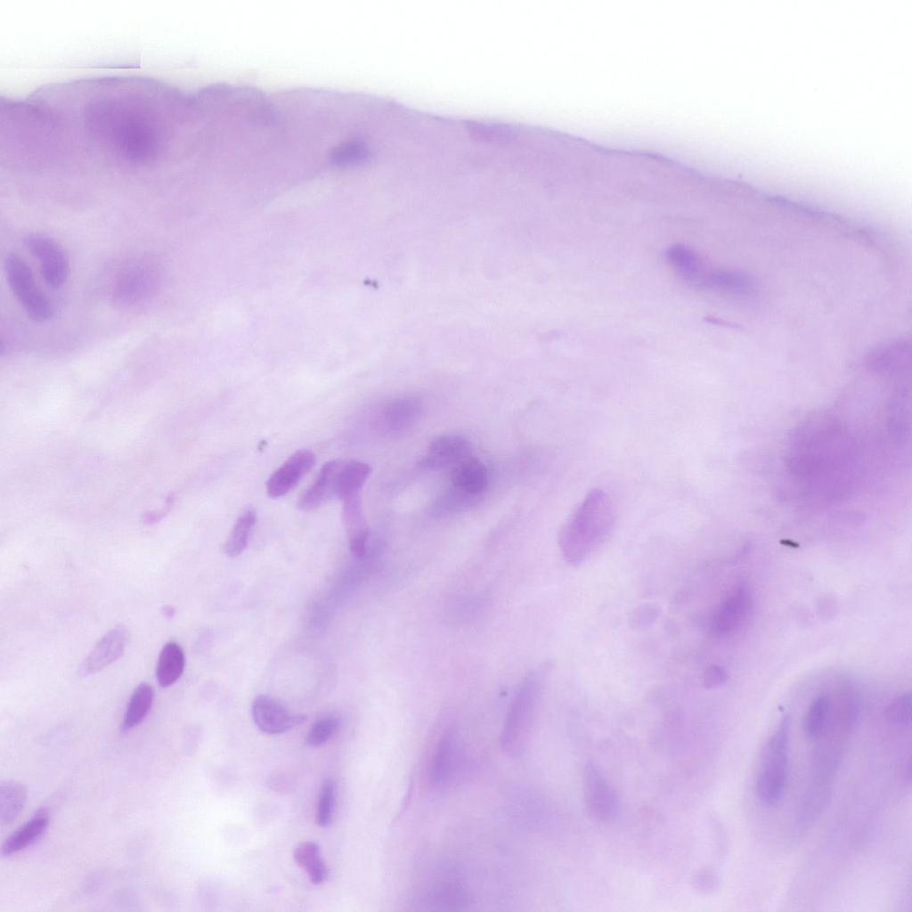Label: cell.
I'll return each mask as SVG.
<instances>
[{
    "label": "cell",
    "instance_id": "cell-1",
    "mask_svg": "<svg viewBox=\"0 0 912 912\" xmlns=\"http://www.w3.org/2000/svg\"><path fill=\"white\" fill-rule=\"evenodd\" d=\"M787 450L788 469L811 499L835 501L853 485L856 444L835 416L817 412L806 418L790 436Z\"/></svg>",
    "mask_w": 912,
    "mask_h": 912
},
{
    "label": "cell",
    "instance_id": "cell-2",
    "mask_svg": "<svg viewBox=\"0 0 912 912\" xmlns=\"http://www.w3.org/2000/svg\"><path fill=\"white\" fill-rule=\"evenodd\" d=\"M614 525L609 496L593 488L559 528L558 542L565 559L573 566L582 564L607 538Z\"/></svg>",
    "mask_w": 912,
    "mask_h": 912
},
{
    "label": "cell",
    "instance_id": "cell-3",
    "mask_svg": "<svg viewBox=\"0 0 912 912\" xmlns=\"http://www.w3.org/2000/svg\"><path fill=\"white\" fill-rule=\"evenodd\" d=\"M542 681V672L534 670L522 680L507 713L501 746L505 753L517 755L525 747L532 728Z\"/></svg>",
    "mask_w": 912,
    "mask_h": 912
},
{
    "label": "cell",
    "instance_id": "cell-4",
    "mask_svg": "<svg viewBox=\"0 0 912 912\" xmlns=\"http://www.w3.org/2000/svg\"><path fill=\"white\" fill-rule=\"evenodd\" d=\"M790 717L785 716L763 746L756 780L759 800L773 805L780 799L786 780Z\"/></svg>",
    "mask_w": 912,
    "mask_h": 912
},
{
    "label": "cell",
    "instance_id": "cell-5",
    "mask_svg": "<svg viewBox=\"0 0 912 912\" xmlns=\"http://www.w3.org/2000/svg\"><path fill=\"white\" fill-rule=\"evenodd\" d=\"M7 282L28 316L35 322H45L54 314V306L48 296L37 286L30 266L15 252L4 260Z\"/></svg>",
    "mask_w": 912,
    "mask_h": 912
},
{
    "label": "cell",
    "instance_id": "cell-6",
    "mask_svg": "<svg viewBox=\"0 0 912 912\" xmlns=\"http://www.w3.org/2000/svg\"><path fill=\"white\" fill-rule=\"evenodd\" d=\"M582 786L585 810L590 818L599 823L614 820L620 810L618 794L594 762H587L582 773Z\"/></svg>",
    "mask_w": 912,
    "mask_h": 912
},
{
    "label": "cell",
    "instance_id": "cell-7",
    "mask_svg": "<svg viewBox=\"0 0 912 912\" xmlns=\"http://www.w3.org/2000/svg\"><path fill=\"white\" fill-rule=\"evenodd\" d=\"M23 243L37 260L42 278L46 285L59 289L67 281L69 262L61 245L54 239L41 233H29Z\"/></svg>",
    "mask_w": 912,
    "mask_h": 912
},
{
    "label": "cell",
    "instance_id": "cell-8",
    "mask_svg": "<svg viewBox=\"0 0 912 912\" xmlns=\"http://www.w3.org/2000/svg\"><path fill=\"white\" fill-rule=\"evenodd\" d=\"M251 713L256 726L270 735L286 732L306 719L305 715L289 711L282 703L268 695L255 697Z\"/></svg>",
    "mask_w": 912,
    "mask_h": 912
},
{
    "label": "cell",
    "instance_id": "cell-9",
    "mask_svg": "<svg viewBox=\"0 0 912 912\" xmlns=\"http://www.w3.org/2000/svg\"><path fill=\"white\" fill-rule=\"evenodd\" d=\"M128 637L127 629L123 625H117L109 630L81 662L77 675L82 678L89 677L116 662L123 656Z\"/></svg>",
    "mask_w": 912,
    "mask_h": 912
},
{
    "label": "cell",
    "instance_id": "cell-10",
    "mask_svg": "<svg viewBox=\"0 0 912 912\" xmlns=\"http://www.w3.org/2000/svg\"><path fill=\"white\" fill-rule=\"evenodd\" d=\"M472 455L471 444L460 435H441L429 444L428 452L417 461L425 469L452 468Z\"/></svg>",
    "mask_w": 912,
    "mask_h": 912
},
{
    "label": "cell",
    "instance_id": "cell-11",
    "mask_svg": "<svg viewBox=\"0 0 912 912\" xmlns=\"http://www.w3.org/2000/svg\"><path fill=\"white\" fill-rule=\"evenodd\" d=\"M315 455L301 449L290 455L266 482V493L271 498H279L290 492L314 468Z\"/></svg>",
    "mask_w": 912,
    "mask_h": 912
},
{
    "label": "cell",
    "instance_id": "cell-12",
    "mask_svg": "<svg viewBox=\"0 0 912 912\" xmlns=\"http://www.w3.org/2000/svg\"><path fill=\"white\" fill-rule=\"evenodd\" d=\"M752 597L744 584L737 586L712 615L710 629L716 635L727 634L745 620L752 609Z\"/></svg>",
    "mask_w": 912,
    "mask_h": 912
},
{
    "label": "cell",
    "instance_id": "cell-13",
    "mask_svg": "<svg viewBox=\"0 0 912 912\" xmlns=\"http://www.w3.org/2000/svg\"><path fill=\"white\" fill-rule=\"evenodd\" d=\"M344 461L333 460L326 462L314 483L299 496L297 507L304 511H312L332 497H336L338 475Z\"/></svg>",
    "mask_w": 912,
    "mask_h": 912
},
{
    "label": "cell",
    "instance_id": "cell-14",
    "mask_svg": "<svg viewBox=\"0 0 912 912\" xmlns=\"http://www.w3.org/2000/svg\"><path fill=\"white\" fill-rule=\"evenodd\" d=\"M342 519L347 533L349 550L357 559H362L367 551L369 528L364 518L359 495L343 501Z\"/></svg>",
    "mask_w": 912,
    "mask_h": 912
},
{
    "label": "cell",
    "instance_id": "cell-15",
    "mask_svg": "<svg viewBox=\"0 0 912 912\" xmlns=\"http://www.w3.org/2000/svg\"><path fill=\"white\" fill-rule=\"evenodd\" d=\"M456 737L452 729L441 735L433 753L430 765V780L436 786L446 785L456 766Z\"/></svg>",
    "mask_w": 912,
    "mask_h": 912
},
{
    "label": "cell",
    "instance_id": "cell-16",
    "mask_svg": "<svg viewBox=\"0 0 912 912\" xmlns=\"http://www.w3.org/2000/svg\"><path fill=\"white\" fill-rule=\"evenodd\" d=\"M153 283V276L147 266L133 265L118 280L114 297L118 304L134 305L146 297Z\"/></svg>",
    "mask_w": 912,
    "mask_h": 912
},
{
    "label": "cell",
    "instance_id": "cell-17",
    "mask_svg": "<svg viewBox=\"0 0 912 912\" xmlns=\"http://www.w3.org/2000/svg\"><path fill=\"white\" fill-rule=\"evenodd\" d=\"M452 484L460 492L475 495L485 490L488 472L485 466L470 455L451 468Z\"/></svg>",
    "mask_w": 912,
    "mask_h": 912
},
{
    "label": "cell",
    "instance_id": "cell-18",
    "mask_svg": "<svg viewBox=\"0 0 912 912\" xmlns=\"http://www.w3.org/2000/svg\"><path fill=\"white\" fill-rule=\"evenodd\" d=\"M48 825V811L42 808L4 841L2 845V854L10 856L33 844L45 834Z\"/></svg>",
    "mask_w": 912,
    "mask_h": 912
},
{
    "label": "cell",
    "instance_id": "cell-19",
    "mask_svg": "<svg viewBox=\"0 0 912 912\" xmlns=\"http://www.w3.org/2000/svg\"><path fill=\"white\" fill-rule=\"evenodd\" d=\"M666 257L680 277L692 284L704 283L706 273L699 256L689 248L676 244L671 246Z\"/></svg>",
    "mask_w": 912,
    "mask_h": 912
},
{
    "label": "cell",
    "instance_id": "cell-20",
    "mask_svg": "<svg viewBox=\"0 0 912 912\" xmlns=\"http://www.w3.org/2000/svg\"><path fill=\"white\" fill-rule=\"evenodd\" d=\"M185 666V656L181 646L174 641L166 643L161 648L157 666L156 679L161 688H168L182 676Z\"/></svg>",
    "mask_w": 912,
    "mask_h": 912
},
{
    "label": "cell",
    "instance_id": "cell-21",
    "mask_svg": "<svg viewBox=\"0 0 912 912\" xmlns=\"http://www.w3.org/2000/svg\"><path fill=\"white\" fill-rule=\"evenodd\" d=\"M153 700L152 687L147 683L139 684L134 689L127 703L120 731L125 733L138 726L150 712Z\"/></svg>",
    "mask_w": 912,
    "mask_h": 912
},
{
    "label": "cell",
    "instance_id": "cell-22",
    "mask_svg": "<svg viewBox=\"0 0 912 912\" xmlns=\"http://www.w3.org/2000/svg\"><path fill=\"white\" fill-rule=\"evenodd\" d=\"M370 472L371 468L365 462L358 460L344 461L338 475L336 497L344 501L359 495Z\"/></svg>",
    "mask_w": 912,
    "mask_h": 912
},
{
    "label": "cell",
    "instance_id": "cell-23",
    "mask_svg": "<svg viewBox=\"0 0 912 912\" xmlns=\"http://www.w3.org/2000/svg\"><path fill=\"white\" fill-rule=\"evenodd\" d=\"M293 858L313 884H319L327 878L328 868L321 857L318 843L311 841L300 843L294 849Z\"/></svg>",
    "mask_w": 912,
    "mask_h": 912
},
{
    "label": "cell",
    "instance_id": "cell-24",
    "mask_svg": "<svg viewBox=\"0 0 912 912\" xmlns=\"http://www.w3.org/2000/svg\"><path fill=\"white\" fill-rule=\"evenodd\" d=\"M27 801V789L20 782L5 781L0 786V823L11 824L23 810Z\"/></svg>",
    "mask_w": 912,
    "mask_h": 912
},
{
    "label": "cell",
    "instance_id": "cell-25",
    "mask_svg": "<svg viewBox=\"0 0 912 912\" xmlns=\"http://www.w3.org/2000/svg\"><path fill=\"white\" fill-rule=\"evenodd\" d=\"M256 522V514L252 509H245L239 516L224 546L228 557L235 558L246 549Z\"/></svg>",
    "mask_w": 912,
    "mask_h": 912
},
{
    "label": "cell",
    "instance_id": "cell-26",
    "mask_svg": "<svg viewBox=\"0 0 912 912\" xmlns=\"http://www.w3.org/2000/svg\"><path fill=\"white\" fill-rule=\"evenodd\" d=\"M420 412L419 403L411 397L395 399L385 410V421L393 430L404 429L417 419Z\"/></svg>",
    "mask_w": 912,
    "mask_h": 912
},
{
    "label": "cell",
    "instance_id": "cell-27",
    "mask_svg": "<svg viewBox=\"0 0 912 912\" xmlns=\"http://www.w3.org/2000/svg\"><path fill=\"white\" fill-rule=\"evenodd\" d=\"M830 712V701L827 696L820 694L810 703L803 720L804 734L813 738L818 737L825 728Z\"/></svg>",
    "mask_w": 912,
    "mask_h": 912
},
{
    "label": "cell",
    "instance_id": "cell-28",
    "mask_svg": "<svg viewBox=\"0 0 912 912\" xmlns=\"http://www.w3.org/2000/svg\"><path fill=\"white\" fill-rule=\"evenodd\" d=\"M705 282L715 289L738 293L745 292L750 287L746 277L728 271L712 272L707 274Z\"/></svg>",
    "mask_w": 912,
    "mask_h": 912
},
{
    "label": "cell",
    "instance_id": "cell-29",
    "mask_svg": "<svg viewBox=\"0 0 912 912\" xmlns=\"http://www.w3.org/2000/svg\"><path fill=\"white\" fill-rule=\"evenodd\" d=\"M336 798V783L331 778L323 781L320 794L316 823L321 827L328 826L332 820Z\"/></svg>",
    "mask_w": 912,
    "mask_h": 912
},
{
    "label": "cell",
    "instance_id": "cell-30",
    "mask_svg": "<svg viewBox=\"0 0 912 912\" xmlns=\"http://www.w3.org/2000/svg\"><path fill=\"white\" fill-rule=\"evenodd\" d=\"M886 720L894 725L907 726L911 721V695L902 694L893 699L885 709Z\"/></svg>",
    "mask_w": 912,
    "mask_h": 912
},
{
    "label": "cell",
    "instance_id": "cell-31",
    "mask_svg": "<svg viewBox=\"0 0 912 912\" xmlns=\"http://www.w3.org/2000/svg\"><path fill=\"white\" fill-rule=\"evenodd\" d=\"M340 721L335 716H328L317 721L308 731L306 741L311 746H320L326 743L338 730Z\"/></svg>",
    "mask_w": 912,
    "mask_h": 912
},
{
    "label": "cell",
    "instance_id": "cell-32",
    "mask_svg": "<svg viewBox=\"0 0 912 912\" xmlns=\"http://www.w3.org/2000/svg\"><path fill=\"white\" fill-rule=\"evenodd\" d=\"M659 607L656 604H643L632 610L629 623L634 630H643L651 626L659 616Z\"/></svg>",
    "mask_w": 912,
    "mask_h": 912
},
{
    "label": "cell",
    "instance_id": "cell-33",
    "mask_svg": "<svg viewBox=\"0 0 912 912\" xmlns=\"http://www.w3.org/2000/svg\"><path fill=\"white\" fill-rule=\"evenodd\" d=\"M716 875L708 868L697 870L692 876L691 884L700 892H710L716 884Z\"/></svg>",
    "mask_w": 912,
    "mask_h": 912
},
{
    "label": "cell",
    "instance_id": "cell-34",
    "mask_svg": "<svg viewBox=\"0 0 912 912\" xmlns=\"http://www.w3.org/2000/svg\"><path fill=\"white\" fill-rule=\"evenodd\" d=\"M728 680L727 671L720 665H711L706 668L703 674V685L707 688H712L724 684Z\"/></svg>",
    "mask_w": 912,
    "mask_h": 912
},
{
    "label": "cell",
    "instance_id": "cell-35",
    "mask_svg": "<svg viewBox=\"0 0 912 912\" xmlns=\"http://www.w3.org/2000/svg\"><path fill=\"white\" fill-rule=\"evenodd\" d=\"M161 613L164 617L171 619L175 614V609L170 605H166L161 608Z\"/></svg>",
    "mask_w": 912,
    "mask_h": 912
}]
</instances>
